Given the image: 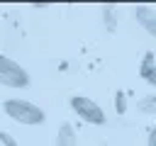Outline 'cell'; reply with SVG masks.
Returning <instances> with one entry per match:
<instances>
[{"mask_svg": "<svg viewBox=\"0 0 156 146\" xmlns=\"http://www.w3.org/2000/svg\"><path fill=\"white\" fill-rule=\"evenodd\" d=\"M2 107H5V114L12 117V119L20 122V124H29V127H34V124H41V122H44V109L37 107V105L29 102V100L10 97V100L2 102Z\"/></svg>", "mask_w": 156, "mask_h": 146, "instance_id": "obj_1", "label": "cell"}, {"mask_svg": "<svg viewBox=\"0 0 156 146\" xmlns=\"http://www.w3.org/2000/svg\"><path fill=\"white\" fill-rule=\"evenodd\" d=\"M141 78L149 83V85H156V73H154V54H144V61H141Z\"/></svg>", "mask_w": 156, "mask_h": 146, "instance_id": "obj_6", "label": "cell"}, {"mask_svg": "<svg viewBox=\"0 0 156 146\" xmlns=\"http://www.w3.org/2000/svg\"><path fill=\"white\" fill-rule=\"evenodd\" d=\"M136 19L146 27V32L149 34H156V19H154V10L151 7H136Z\"/></svg>", "mask_w": 156, "mask_h": 146, "instance_id": "obj_5", "label": "cell"}, {"mask_svg": "<svg viewBox=\"0 0 156 146\" xmlns=\"http://www.w3.org/2000/svg\"><path fill=\"white\" fill-rule=\"evenodd\" d=\"M154 105H156V97H154V95H149V97H144V100L139 102L141 112H146V114H154V112H156V107H154Z\"/></svg>", "mask_w": 156, "mask_h": 146, "instance_id": "obj_7", "label": "cell"}, {"mask_svg": "<svg viewBox=\"0 0 156 146\" xmlns=\"http://www.w3.org/2000/svg\"><path fill=\"white\" fill-rule=\"evenodd\" d=\"M71 107H73V112L78 114V117H83L85 122H90V124H105V112L100 109V105L98 102H93L90 97H71Z\"/></svg>", "mask_w": 156, "mask_h": 146, "instance_id": "obj_3", "label": "cell"}, {"mask_svg": "<svg viewBox=\"0 0 156 146\" xmlns=\"http://www.w3.org/2000/svg\"><path fill=\"white\" fill-rule=\"evenodd\" d=\"M56 146H78V136L73 131V127L66 122L58 127V134H56Z\"/></svg>", "mask_w": 156, "mask_h": 146, "instance_id": "obj_4", "label": "cell"}, {"mask_svg": "<svg viewBox=\"0 0 156 146\" xmlns=\"http://www.w3.org/2000/svg\"><path fill=\"white\" fill-rule=\"evenodd\" d=\"M0 83L10 85V88H27L29 85V75L17 61H12V58L0 54Z\"/></svg>", "mask_w": 156, "mask_h": 146, "instance_id": "obj_2", "label": "cell"}, {"mask_svg": "<svg viewBox=\"0 0 156 146\" xmlns=\"http://www.w3.org/2000/svg\"><path fill=\"white\" fill-rule=\"evenodd\" d=\"M115 109H117V112H124V109H127V102H124V92H117V95H115Z\"/></svg>", "mask_w": 156, "mask_h": 146, "instance_id": "obj_8", "label": "cell"}, {"mask_svg": "<svg viewBox=\"0 0 156 146\" xmlns=\"http://www.w3.org/2000/svg\"><path fill=\"white\" fill-rule=\"evenodd\" d=\"M149 146H156V131L149 134Z\"/></svg>", "mask_w": 156, "mask_h": 146, "instance_id": "obj_10", "label": "cell"}, {"mask_svg": "<svg viewBox=\"0 0 156 146\" xmlns=\"http://www.w3.org/2000/svg\"><path fill=\"white\" fill-rule=\"evenodd\" d=\"M0 141H5L7 146H17V141H15L10 134H5V131H0Z\"/></svg>", "mask_w": 156, "mask_h": 146, "instance_id": "obj_9", "label": "cell"}]
</instances>
